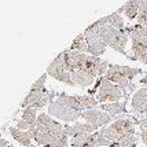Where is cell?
<instances>
[{"label": "cell", "instance_id": "obj_11", "mask_svg": "<svg viewBox=\"0 0 147 147\" xmlns=\"http://www.w3.org/2000/svg\"><path fill=\"white\" fill-rule=\"evenodd\" d=\"M48 114L66 122H77V120L81 117V111L69 109V107H66L55 100V102H51L48 105Z\"/></svg>", "mask_w": 147, "mask_h": 147}, {"label": "cell", "instance_id": "obj_28", "mask_svg": "<svg viewBox=\"0 0 147 147\" xmlns=\"http://www.w3.org/2000/svg\"><path fill=\"white\" fill-rule=\"evenodd\" d=\"M136 124H138L140 128H147V117L142 118V120H139V121H136Z\"/></svg>", "mask_w": 147, "mask_h": 147}, {"label": "cell", "instance_id": "obj_30", "mask_svg": "<svg viewBox=\"0 0 147 147\" xmlns=\"http://www.w3.org/2000/svg\"><path fill=\"white\" fill-rule=\"evenodd\" d=\"M44 147H55V146H44ZM63 147H71V146H63Z\"/></svg>", "mask_w": 147, "mask_h": 147}, {"label": "cell", "instance_id": "obj_1", "mask_svg": "<svg viewBox=\"0 0 147 147\" xmlns=\"http://www.w3.org/2000/svg\"><path fill=\"white\" fill-rule=\"evenodd\" d=\"M140 69H136V67H129V66H122V65H110L103 77L115 85H118L124 91L125 100H128L129 94H132L136 90V85L131 81L134 80V77L140 74Z\"/></svg>", "mask_w": 147, "mask_h": 147}, {"label": "cell", "instance_id": "obj_26", "mask_svg": "<svg viewBox=\"0 0 147 147\" xmlns=\"http://www.w3.org/2000/svg\"><path fill=\"white\" fill-rule=\"evenodd\" d=\"M17 128L21 131H26V132H32L33 129L36 128V124H30V122L25 121V120H18L17 121Z\"/></svg>", "mask_w": 147, "mask_h": 147}, {"label": "cell", "instance_id": "obj_9", "mask_svg": "<svg viewBox=\"0 0 147 147\" xmlns=\"http://www.w3.org/2000/svg\"><path fill=\"white\" fill-rule=\"evenodd\" d=\"M84 37L88 44V54L94 57H100L106 51V44L103 43L100 33H99V25L98 22H94L83 32Z\"/></svg>", "mask_w": 147, "mask_h": 147}, {"label": "cell", "instance_id": "obj_23", "mask_svg": "<svg viewBox=\"0 0 147 147\" xmlns=\"http://www.w3.org/2000/svg\"><path fill=\"white\" fill-rule=\"evenodd\" d=\"M136 139H138L136 134L128 135V136L120 139V140L117 142V143H114L113 146L114 147H136Z\"/></svg>", "mask_w": 147, "mask_h": 147}, {"label": "cell", "instance_id": "obj_16", "mask_svg": "<svg viewBox=\"0 0 147 147\" xmlns=\"http://www.w3.org/2000/svg\"><path fill=\"white\" fill-rule=\"evenodd\" d=\"M146 0H128L121 8L117 10V13H124L125 17H128V19H134L138 17V13L140 10L142 4L144 3Z\"/></svg>", "mask_w": 147, "mask_h": 147}, {"label": "cell", "instance_id": "obj_14", "mask_svg": "<svg viewBox=\"0 0 147 147\" xmlns=\"http://www.w3.org/2000/svg\"><path fill=\"white\" fill-rule=\"evenodd\" d=\"M81 118L85 120V122L94 125L96 129L107 125L113 120V117L110 114H107L106 111H102V110H99V109L84 110V111H81Z\"/></svg>", "mask_w": 147, "mask_h": 147}, {"label": "cell", "instance_id": "obj_6", "mask_svg": "<svg viewBox=\"0 0 147 147\" xmlns=\"http://www.w3.org/2000/svg\"><path fill=\"white\" fill-rule=\"evenodd\" d=\"M135 124H136V121H134L132 118L121 117V118H117L114 122H111L107 128H103L102 131L105 138L111 144H114V143H117L122 138L135 134Z\"/></svg>", "mask_w": 147, "mask_h": 147}, {"label": "cell", "instance_id": "obj_17", "mask_svg": "<svg viewBox=\"0 0 147 147\" xmlns=\"http://www.w3.org/2000/svg\"><path fill=\"white\" fill-rule=\"evenodd\" d=\"M71 80L74 83V87H80V88H88L90 85L94 84L95 77L85 73L81 70H74L71 73Z\"/></svg>", "mask_w": 147, "mask_h": 147}, {"label": "cell", "instance_id": "obj_22", "mask_svg": "<svg viewBox=\"0 0 147 147\" xmlns=\"http://www.w3.org/2000/svg\"><path fill=\"white\" fill-rule=\"evenodd\" d=\"M73 129H74V138L78 136V135H88V134L96 132L95 127L88 124V122H74Z\"/></svg>", "mask_w": 147, "mask_h": 147}, {"label": "cell", "instance_id": "obj_18", "mask_svg": "<svg viewBox=\"0 0 147 147\" xmlns=\"http://www.w3.org/2000/svg\"><path fill=\"white\" fill-rule=\"evenodd\" d=\"M10 135L13 136L14 140H17L24 147H30L32 146V139L33 136L30 132H26V131H21L17 127H10Z\"/></svg>", "mask_w": 147, "mask_h": 147}, {"label": "cell", "instance_id": "obj_21", "mask_svg": "<svg viewBox=\"0 0 147 147\" xmlns=\"http://www.w3.org/2000/svg\"><path fill=\"white\" fill-rule=\"evenodd\" d=\"M70 51H76V52H83V54H88V44H87V40L84 37L83 33H80L70 44Z\"/></svg>", "mask_w": 147, "mask_h": 147}, {"label": "cell", "instance_id": "obj_29", "mask_svg": "<svg viewBox=\"0 0 147 147\" xmlns=\"http://www.w3.org/2000/svg\"><path fill=\"white\" fill-rule=\"evenodd\" d=\"M10 146V143L6 140V139H3L1 136H0V147H8Z\"/></svg>", "mask_w": 147, "mask_h": 147}, {"label": "cell", "instance_id": "obj_13", "mask_svg": "<svg viewBox=\"0 0 147 147\" xmlns=\"http://www.w3.org/2000/svg\"><path fill=\"white\" fill-rule=\"evenodd\" d=\"M45 73H47L48 76L54 77L58 81H61V83H65L66 85L74 87V83H73V80H71V73L65 69L63 65L59 62L58 58H55L54 61H51V63L47 66Z\"/></svg>", "mask_w": 147, "mask_h": 147}, {"label": "cell", "instance_id": "obj_19", "mask_svg": "<svg viewBox=\"0 0 147 147\" xmlns=\"http://www.w3.org/2000/svg\"><path fill=\"white\" fill-rule=\"evenodd\" d=\"M125 105H127V102L124 103L117 102V103H107V105H99L98 107L102 111H106L111 117H115V115H120L121 113H125Z\"/></svg>", "mask_w": 147, "mask_h": 147}, {"label": "cell", "instance_id": "obj_3", "mask_svg": "<svg viewBox=\"0 0 147 147\" xmlns=\"http://www.w3.org/2000/svg\"><path fill=\"white\" fill-rule=\"evenodd\" d=\"M71 52V66H73V71L74 70H81L85 71L91 76L100 77L105 76V73L107 71L110 63L106 59H102L99 57H94L90 54H83V52Z\"/></svg>", "mask_w": 147, "mask_h": 147}, {"label": "cell", "instance_id": "obj_20", "mask_svg": "<svg viewBox=\"0 0 147 147\" xmlns=\"http://www.w3.org/2000/svg\"><path fill=\"white\" fill-rule=\"evenodd\" d=\"M102 22H105V24H107V25H111L113 28H115V29H120V30H124L125 28H124V19H122V17L120 15V13H113L110 14V15H106V17H102Z\"/></svg>", "mask_w": 147, "mask_h": 147}, {"label": "cell", "instance_id": "obj_24", "mask_svg": "<svg viewBox=\"0 0 147 147\" xmlns=\"http://www.w3.org/2000/svg\"><path fill=\"white\" fill-rule=\"evenodd\" d=\"M22 120L30 122V124H36L37 121V109L33 107H26L22 113Z\"/></svg>", "mask_w": 147, "mask_h": 147}, {"label": "cell", "instance_id": "obj_27", "mask_svg": "<svg viewBox=\"0 0 147 147\" xmlns=\"http://www.w3.org/2000/svg\"><path fill=\"white\" fill-rule=\"evenodd\" d=\"M139 136H140V139L143 140L144 146L147 147V128H142L140 132H139Z\"/></svg>", "mask_w": 147, "mask_h": 147}, {"label": "cell", "instance_id": "obj_7", "mask_svg": "<svg viewBox=\"0 0 147 147\" xmlns=\"http://www.w3.org/2000/svg\"><path fill=\"white\" fill-rule=\"evenodd\" d=\"M57 102L63 105L69 109L77 110V111H84V110L96 109L99 105L96 98L91 95H67V94H58Z\"/></svg>", "mask_w": 147, "mask_h": 147}, {"label": "cell", "instance_id": "obj_15", "mask_svg": "<svg viewBox=\"0 0 147 147\" xmlns=\"http://www.w3.org/2000/svg\"><path fill=\"white\" fill-rule=\"evenodd\" d=\"M131 107L134 113L138 114H144L147 113V87L139 88L132 96Z\"/></svg>", "mask_w": 147, "mask_h": 147}, {"label": "cell", "instance_id": "obj_8", "mask_svg": "<svg viewBox=\"0 0 147 147\" xmlns=\"http://www.w3.org/2000/svg\"><path fill=\"white\" fill-rule=\"evenodd\" d=\"M121 98H124V91L118 85L106 80L105 77H100V84L96 92V100L99 103H117L120 102Z\"/></svg>", "mask_w": 147, "mask_h": 147}, {"label": "cell", "instance_id": "obj_31", "mask_svg": "<svg viewBox=\"0 0 147 147\" xmlns=\"http://www.w3.org/2000/svg\"><path fill=\"white\" fill-rule=\"evenodd\" d=\"M30 147H38V146H30Z\"/></svg>", "mask_w": 147, "mask_h": 147}, {"label": "cell", "instance_id": "obj_25", "mask_svg": "<svg viewBox=\"0 0 147 147\" xmlns=\"http://www.w3.org/2000/svg\"><path fill=\"white\" fill-rule=\"evenodd\" d=\"M138 25L140 26H147V0L142 4L140 10H139V13H138Z\"/></svg>", "mask_w": 147, "mask_h": 147}, {"label": "cell", "instance_id": "obj_4", "mask_svg": "<svg viewBox=\"0 0 147 147\" xmlns=\"http://www.w3.org/2000/svg\"><path fill=\"white\" fill-rule=\"evenodd\" d=\"M98 25H99V33H100V37H102L103 43L106 44V47H110L113 48L114 51L121 52L124 55L129 57L127 51H125V47H127V43L129 40V36L127 30H120V29H115L111 25H107L102 22V19H98L96 21Z\"/></svg>", "mask_w": 147, "mask_h": 147}, {"label": "cell", "instance_id": "obj_2", "mask_svg": "<svg viewBox=\"0 0 147 147\" xmlns=\"http://www.w3.org/2000/svg\"><path fill=\"white\" fill-rule=\"evenodd\" d=\"M47 73H43L37 80L32 84L29 92L26 94L24 100L21 102V107H33V109H41L45 105H50L54 102V96H58V94L48 91L45 88V81H47Z\"/></svg>", "mask_w": 147, "mask_h": 147}, {"label": "cell", "instance_id": "obj_12", "mask_svg": "<svg viewBox=\"0 0 147 147\" xmlns=\"http://www.w3.org/2000/svg\"><path fill=\"white\" fill-rule=\"evenodd\" d=\"M36 129L43 131L47 134H51L54 136H61L62 131H63V125H61L58 121H55L50 114L45 113H40L37 115V121H36Z\"/></svg>", "mask_w": 147, "mask_h": 147}, {"label": "cell", "instance_id": "obj_5", "mask_svg": "<svg viewBox=\"0 0 147 147\" xmlns=\"http://www.w3.org/2000/svg\"><path fill=\"white\" fill-rule=\"evenodd\" d=\"M132 41V59L147 63V26L136 25L125 28Z\"/></svg>", "mask_w": 147, "mask_h": 147}, {"label": "cell", "instance_id": "obj_10", "mask_svg": "<svg viewBox=\"0 0 147 147\" xmlns=\"http://www.w3.org/2000/svg\"><path fill=\"white\" fill-rule=\"evenodd\" d=\"M71 147H113L105 135L103 131H96L94 134L78 135L71 139Z\"/></svg>", "mask_w": 147, "mask_h": 147}]
</instances>
